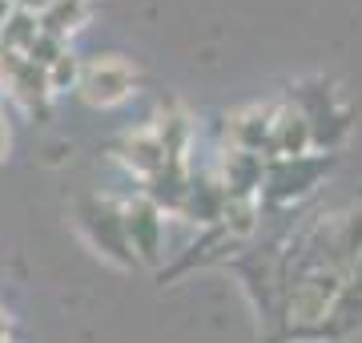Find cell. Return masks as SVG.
Returning <instances> with one entry per match:
<instances>
[{
  "label": "cell",
  "mask_w": 362,
  "mask_h": 343,
  "mask_svg": "<svg viewBox=\"0 0 362 343\" xmlns=\"http://www.w3.org/2000/svg\"><path fill=\"white\" fill-rule=\"evenodd\" d=\"M129 230L137 238H141V247L145 251H153V235H157V210L153 206H137V210H129Z\"/></svg>",
  "instance_id": "5"
},
{
  "label": "cell",
  "mask_w": 362,
  "mask_h": 343,
  "mask_svg": "<svg viewBox=\"0 0 362 343\" xmlns=\"http://www.w3.org/2000/svg\"><path fill=\"white\" fill-rule=\"evenodd\" d=\"M338 291H342V275L338 271L306 279L294 291V299H290V319L294 323H318V319H326L330 307H334V299H338Z\"/></svg>",
  "instance_id": "2"
},
{
  "label": "cell",
  "mask_w": 362,
  "mask_h": 343,
  "mask_svg": "<svg viewBox=\"0 0 362 343\" xmlns=\"http://www.w3.org/2000/svg\"><path fill=\"white\" fill-rule=\"evenodd\" d=\"M4 150H8V125L0 121V158H4Z\"/></svg>",
  "instance_id": "7"
},
{
  "label": "cell",
  "mask_w": 362,
  "mask_h": 343,
  "mask_svg": "<svg viewBox=\"0 0 362 343\" xmlns=\"http://www.w3.org/2000/svg\"><path fill=\"white\" fill-rule=\"evenodd\" d=\"M0 343H8V339H0Z\"/></svg>",
  "instance_id": "9"
},
{
  "label": "cell",
  "mask_w": 362,
  "mask_h": 343,
  "mask_svg": "<svg viewBox=\"0 0 362 343\" xmlns=\"http://www.w3.org/2000/svg\"><path fill=\"white\" fill-rule=\"evenodd\" d=\"M73 81H77V61H73V53H61L49 69H45V85H49V93L65 89V85H73Z\"/></svg>",
  "instance_id": "6"
},
{
  "label": "cell",
  "mask_w": 362,
  "mask_h": 343,
  "mask_svg": "<svg viewBox=\"0 0 362 343\" xmlns=\"http://www.w3.org/2000/svg\"><path fill=\"white\" fill-rule=\"evenodd\" d=\"M0 339H8V315L0 311Z\"/></svg>",
  "instance_id": "8"
},
{
  "label": "cell",
  "mask_w": 362,
  "mask_h": 343,
  "mask_svg": "<svg viewBox=\"0 0 362 343\" xmlns=\"http://www.w3.org/2000/svg\"><path fill=\"white\" fill-rule=\"evenodd\" d=\"M310 145V121L302 113H282L278 121H270V150L274 154H286V158H298L306 154Z\"/></svg>",
  "instance_id": "3"
},
{
  "label": "cell",
  "mask_w": 362,
  "mask_h": 343,
  "mask_svg": "<svg viewBox=\"0 0 362 343\" xmlns=\"http://www.w3.org/2000/svg\"><path fill=\"white\" fill-rule=\"evenodd\" d=\"M81 89H85V101H93V106H117V101H125L133 89L129 61L125 57H97L81 73Z\"/></svg>",
  "instance_id": "1"
},
{
  "label": "cell",
  "mask_w": 362,
  "mask_h": 343,
  "mask_svg": "<svg viewBox=\"0 0 362 343\" xmlns=\"http://www.w3.org/2000/svg\"><path fill=\"white\" fill-rule=\"evenodd\" d=\"M89 16V0H49L45 4V33L49 37H65V33H77Z\"/></svg>",
  "instance_id": "4"
}]
</instances>
